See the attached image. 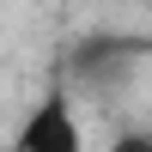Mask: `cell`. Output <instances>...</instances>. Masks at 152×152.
Wrapping results in <instances>:
<instances>
[{"label":"cell","mask_w":152,"mask_h":152,"mask_svg":"<svg viewBox=\"0 0 152 152\" xmlns=\"http://www.w3.org/2000/svg\"><path fill=\"white\" fill-rule=\"evenodd\" d=\"M110 152H152V128L140 122V128H122L116 140H110Z\"/></svg>","instance_id":"cell-2"},{"label":"cell","mask_w":152,"mask_h":152,"mask_svg":"<svg viewBox=\"0 0 152 152\" xmlns=\"http://www.w3.org/2000/svg\"><path fill=\"white\" fill-rule=\"evenodd\" d=\"M12 152H85V128H79V110H73L67 85H49L31 104V116L12 134Z\"/></svg>","instance_id":"cell-1"}]
</instances>
